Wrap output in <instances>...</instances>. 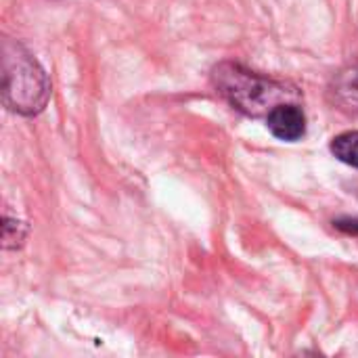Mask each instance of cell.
<instances>
[{"label":"cell","mask_w":358,"mask_h":358,"mask_svg":"<svg viewBox=\"0 0 358 358\" xmlns=\"http://www.w3.org/2000/svg\"><path fill=\"white\" fill-rule=\"evenodd\" d=\"M216 92L237 111L262 117L268 115L277 105L292 103L300 94L285 82L256 73L239 63H220L212 71Z\"/></svg>","instance_id":"1"},{"label":"cell","mask_w":358,"mask_h":358,"mask_svg":"<svg viewBox=\"0 0 358 358\" xmlns=\"http://www.w3.org/2000/svg\"><path fill=\"white\" fill-rule=\"evenodd\" d=\"M50 94L46 71L34 55L15 40L2 42V101L19 115H36Z\"/></svg>","instance_id":"2"},{"label":"cell","mask_w":358,"mask_h":358,"mask_svg":"<svg viewBox=\"0 0 358 358\" xmlns=\"http://www.w3.org/2000/svg\"><path fill=\"white\" fill-rule=\"evenodd\" d=\"M268 130L281 138V141H300L306 132V115L296 103H283L277 105L268 115H266Z\"/></svg>","instance_id":"3"},{"label":"cell","mask_w":358,"mask_h":358,"mask_svg":"<svg viewBox=\"0 0 358 358\" xmlns=\"http://www.w3.org/2000/svg\"><path fill=\"white\" fill-rule=\"evenodd\" d=\"M329 94L340 109L358 113V61L336 76Z\"/></svg>","instance_id":"4"},{"label":"cell","mask_w":358,"mask_h":358,"mask_svg":"<svg viewBox=\"0 0 358 358\" xmlns=\"http://www.w3.org/2000/svg\"><path fill=\"white\" fill-rule=\"evenodd\" d=\"M331 153L340 162H344L352 168H358V130L338 134L331 143Z\"/></svg>","instance_id":"5"},{"label":"cell","mask_w":358,"mask_h":358,"mask_svg":"<svg viewBox=\"0 0 358 358\" xmlns=\"http://www.w3.org/2000/svg\"><path fill=\"white\" fill-rule=\"evenodd\" d=\"M2 245L4 250H15L23 243L25 239V224L19 222L17 218H10L4 214V220H2Z\"/></svg>","instance_id":"6"},{"label":"cell","mask_w":358,"mask_h":358,"mask_svg":"<svg viewBox=\"0 0 358 358\" xmlns=\"http://www.w3.org/2000/svg\"><path fill=\"white\" fill-rule=\"evenodd\" d=\"M334 224H336L340 231H344V233H355V235H358L357 218H340V220H336Z\"/></svg>","instance_id":"7"}]
</instances>
